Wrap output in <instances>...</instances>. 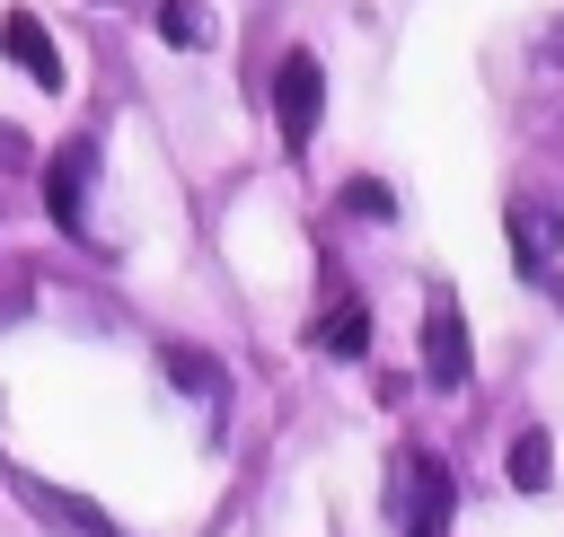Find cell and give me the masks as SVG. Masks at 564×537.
I'll return each instance as SVG.
<instances>
[{
  "label": "cell",
  "instance_id": "1",
  "mask_svg": "<svg viewBox=\"0 0 564 537\" xmlns=\"http://www.w3.org/2000/svg\"><path fill=\"white\" fill-rule=\"evenodd\" d=\"M388 511H397L405 537H441V528H449V467H441L432 449H405V458L388 467Z\"/></svg>",
  "mask_w": 564,
  "mask_h": 537
},
{
  "label": "cell",
  "instance_id": "2",
  "mask_svg": "<svg viewBox=\"0 0 564 537\" xmlns=\"http://www.w3.org/2000/svg\"><path fill=\"white\" fill-rule=\"evenodd\" d=\"M317 106H326L317 53H282V70H273V123H282V150H308V141H317Z\"/></svg>",
  "mask_w": 564,
  "mask_h": 537
},
{
  "label": "cell",
  "instance_id": "3",
  "mask_svg": "<svg viewBox=\"0 0 564 537\" xmlns=\"http://www.w3.org/2000/svg\"><path fill=\"white\" fill-rule=\"evenodd\" d=\"M88 176H97V141L70 132V141L53 150V167H44V211H53L70 238H88Z\"/></svg>",
  "mask_w": 564,
  "mask_h": 537
},
{
  "label": "cell",
  "instance_id": "4",
  "mask_svg": "<svg viewBox=\"0 0 564 537\" xmlns=\"http://www.w3.org/2000/svg\"><path fill=\"white\" fill-rule=\"evenodd\" d=\"M467 370H476L467 317H458L449 291H432V299H423V379H432V387H467Z\"/></svg>",
  "mask_w": 564,
  "mask_h": 537
},
{
  "label": "cell",
  "instance_id": "5",
  "mask_svg": "<svg viewBox=\"0 0 564 537\" xmlns=\"http://www.w3.org/2000/svg\"><path fill=\"white\" fill-rule=\"evenodd\" d=\"M511 246H520V273L555 282V264H564V202L555 194H511Z\"/></svg>",
  "mask_w": 564,
  "mask_h": 537
},
{
  "label": "cell",
  "instance_id": "6",
  "mask_svg": "<svg viewBox=\"0 0 564 537\" xmlns=\"http://www.w3.org/2000/svg\"><path fill=\"white\" fill-rule=\"evenodd\" d=\"M9 493H18V502H26L35 519H53V528H70V537H123V528H115V519H106L97 502H79V493H62V484H44V475H26V467L9 475Z\"/></svg>",
  "mask_w": 564,
  "mask_h": 537
},
{
  "label": "cell",
  "instance_id": "7",
  "mask_svg": "<svg viewBox=\"0 0 564 537\" xmlns=\"http://www.w3.org/2000/svg\"><path fill=\"white\" fill-rule=\"evenodd\" d=\"M0 53H9L44 97L62 88V53H53V35H44V18H35V9H9V18H0Z\"/></svg>",
  "mask_w": 564,
  "mask_h": 537
},
{
  "label": "cell",
  "instance_id": "8",
  "mask_svg": "<svg viewBox=\"0 0 564 537\" xmlns=\"http://www.w3.org/2000/svg\"><path fill=\"white\" fill-rule=\"evenodd\" d=\"M317 343H326L335 361H361V352H370V308H361L352 291H335L326 317H317Z\"/></svg>",
  "mask_w": 564,
  "mask_h": 537
},
{
  "label": "cell",
  "instance_id": "9",
  "mask_svg": "<svg viewBox=\"0 0 564 537\" xmlns=\"http://www.w3.org/2000/svg\"><path fill=\"white\" fill-rule=\"evenodd\" d=\"M502 475L520 484V493H546L555 484V440L529 423V431H511V458H502Z\"/></svg>",
  "mask_w": 564,
  "mask_h": 537
},
{
  "label": "cell",
  "instance_id": "10",
  "mask_svg": "<svg viewBox=\"0 0 564 537\" xmlns=\"http://www.w3.org/2000/svg\"><path fill=\"white\" fill-rule=\"evenodd\" d=\"M159 370H167V379H185V387H194L203 405H220V396H229V379H220V361H203L194 343H159Z\"/></svg>",
  "mask_w": 564,
  "mask_h": 537
},
{
  "label": "cell",
  "instance_id": "11",
  "mask_svg": "<svg viewBox=\"0 0 564 537\" xmlns=\"http://www.w3.org/2000/svg\"><path fill=\"white\" fill-rule=\"evenodd\" d=\"M159 35H167L176 53H203V44L220 35V18H212L203 0H159Z\"/></svg>",
  "mask_w": 564,
  "mask_h": 537
},
{
  "label": "cell",
  "instance_id": "12",
  "mask_svg": "<svg viewBox=\"0 0 564 537\" xmlns=\"http://www.w3.org/2000/svg\"><path fill=\"white\" fill-rule=\"evenodd\" d=\"M344 211H352V220H397V194H388L379 176H352V185H344Z\"/></svg>",
  "mask_w": 564,
  "mask_h": 537
}]
</instances>
